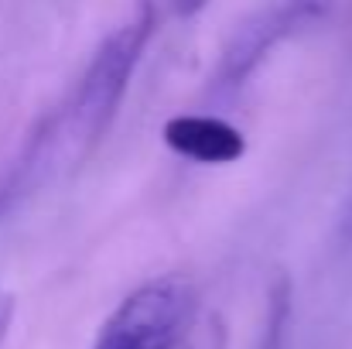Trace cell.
<instances>
[{"label":"cell","instance_id":"6da1fadb","mask_svg":"<svg viewBox=\"0 0 352 349\" xmlns=\"http://www.w3.org/2000/svg\"><path fill=\"white\" fill-rule=\"evenodd\" d=\"M147 24H151V17L144 14L140 21H133V24L120 28L117 34H110V41L96 52L86 76L79 79L72 103L62 114V137H69L76 147H89L107 130L110 116L117 114L123 89H126L133 65L140 59Z\"/></svg>","mask_w":352,"mask_h":349},{"label":"cell","instance_id":"7a4b0ae2","mask_svg":"<svg viewBox=\"0 0 352 349\" xmlns=\"http://www.w3.org/2000/svg\"><path fill=\"white\" fill-rule=\"evenodd\" d=\"M192 308L195 298L185 277H154L120 302L93 349H175L188 329Z\"/></svg>","mask_w":352,"mask_h":349},{"label":"cell","instance_id":"3957f363","mask_svg":"<svg viewBox=\"0 0 352 349\" xmlns=\"http://www.w3.org/2000/svg\"><path fill=\"white\" fill-rule=\"evenodd\" d=\"M315 3H318V0H280V3L260 10L250 24H243V28L236 31L233 45H230L226 55H223L219 79H223L226 86H236L291 28H298V24L311 14Z\"/></svg>","mask_w":352,"mask_h":349},{"label":"cell","instance_id":"277c9868","mask_svg":"<svg viewBox=\"0 0 352 349\" xmlns=\"http://www.w3.org/2000/svg\"><path fill=\"white\" fill-rule=\"evenodd\" d=\"M10 322H14V298L0 291V346H3V339L10 332Z\"/></svg>","mask_w":352,"mask_h":349}]
</instances>
